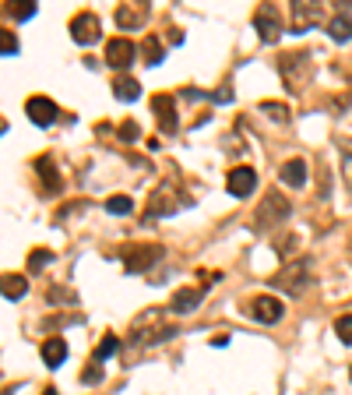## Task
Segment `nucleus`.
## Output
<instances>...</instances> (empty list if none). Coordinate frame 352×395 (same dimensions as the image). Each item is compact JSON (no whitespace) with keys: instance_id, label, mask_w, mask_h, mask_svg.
I'll return each instance as SVG.
<instances>
[{"instance_id":"72a5a7b5","label":"nucleus","mask_w":352,"mask_h":395,"mask_svg":"<svg viewBox=\"0 0 352 395\" xmlns=\"http://www.w3.org/2000/svg\"><path fill=\"white\" fill-rule=\"evenodd\" d=\"M120 138H123V141H134V138H138V124H134V120H123V124H120Z\"/></svg>"},{"instance_id":"dca6fc26","label":"nucleus","mask_w":352,"mask_h":395,"mask_svg":"<svg viewBox=\"0 0 352 395\" xmlns=\"http://www.w3.org/2000/svg\"><path fill=\"white\" fill-rule=\"evenodd\" d=\"M152 109H155V117H159V127L173 134V131H176V106H173V99H170V96H155V99H152Z\"/></svg>"},{"instance_id":"2f4dec72","label":"nucleus","mask_w":352,"mask_h":395,"mask_svg":"<svg viewBox=\"0 0 352 395\" xmlns=\"http://www.w3.org/2000/svg\"><path fill=\"white\" fill-rule=\"evenodd\" d=\"M335 332H339L342 342H352V314H342V318L335 321Z\"/></svg>"},{"instance_id":"bb28decb","label":"nucleus","mask_w":352,"mask_h":395,"mask_svg":"<svg viewBox=\"0 0 352 395\" xmlns=\"http://www.w3.org/2000/svg\"><path fill=\"white\" fill-rule=\"evenodd\" d=\"M342 180L352 191V141H342Z\"/></svg>"},{"instance_id":"f257e3e1","label":"nucleus","mask_w":352,"mask_h":395,"mask_svg":"<svg viewBox=\"0 0 352 395\" xmlns=\"http://www.w3.org/2000/svg\"><path fill=\"white\" fill-rule=\"evenodd\" d=\"M176 328L166 321V314L163 310H145L141 318H134V325H131V342H138V346H159V342H166V339H173Z\"/></svg>"},{"instance_id":"7ed1b4c3","label":"nucleus","mask_w":352,"mask_h":395,"mask_svg":"<svg viewBox=\"0 0 352 395\" xmlns=\"http://www.w3.org/2000/svg\"><path fill=\"white\" fill-rule=\"evenodd\" d=\"M285 215H289V198L271 191V195H264V201L258 205V212H254V229H258V233H268V229L282 226Z\"/></svg>"},{"instance_id":"2eb2a0df","label":"nucleus","mask_w":352,"mask_h":395,"mask_svg":"<svg viewBox=\"0 0 352 395\" xmlns=\"http://www.w3.org/2000/svg\"><path fill=\"white\" fill-rule=\"evenodd\" d=\"M67 360V342L60 339V335H50L46 342H43V364L46 367H60Z\"/></svg>"},{"instance_id":"39448f33","label":"nucleus","mask_w":352,"mask_h":395,"mask_svg":"<svg viewBox=\"0 0 352 395\" xmlns=\"http://www.w3.org/2000/svg\"><path fill=\"white\" fill-rule=\"evenodd\" d=\"M321 18H324L321 4H307V0H292V4H289V28H292L296 36L307 32V28H314Z\"/></svg>"},{"instance_id":"412c9836","label":"nucleus","mask_w":352,"mask_h":395,"mask_svg":"<svg viewBox=\"0 0 352 395\" xmlns=\"http://www.w3.org/2000/svg\"><path fill=\"white\" fill-rule=\"evenodd\" d=\"M328 36H331L335 43H349L352 39V18L349 14H335V18L328 21Z\"/></svg>"},{"instance_id":"5701e85b","label":"nucleus","mask_w":352,"mask_h":395,"mask_svg":"<svg viewBox=\"0 0 352 395\" xmlns=\"http://www.w3.org/2000/svg\"><path fill=\"white\" fill-rule=\"evenodd\" d=\"M141 53H145V64H163V43H159V36H145V43H141Z\"/></svg>"},{"instance_id":"9b49d317","label":"nucleus","mask_w":352,"mask_h":395,"mask_svg":"<svg viewBox=\"0 0 352 395\" xmlns=\"http://www.w3.org/2000/svg\"><path fill=\"white\" fill-rule=\"evenodd\" d=\"M226 188H229V195L233 198L254 195V188H258V173H254V166H236V170H229V173H226Z\"/></svg>"},{"instance_id":"0eeeda50","label":"nucleus","mask_w":352,"mask_h":395,"mask_svg":"<svg viewBox=\"0 0 352 395\" xmlns=\"http://www.w3.org/2000/svg\"><path fill=\"white\" fill-rule=\"evenodd\" d=\"M254 28L261 32V43H278V36H282V11L275 4H261L254 11Z\"/></svg>"},{"instance_id":"ddd939ff","label":"nucleus","mask_w":352,"mask_h":395,"mask_svg":"<svg viewBox=\"0 0 352 395\" xmlns=\"http://www.w3.org/2000/svg\"><path fill=\"white\" fill-rule=\"evenodd\" d=\"M251 314H254V321H261V325H275V321H282L285 307H282L278 296H254Z\"/></svg>"},{"instance_id":"393cba45","label":"nucleus","mask_w":352,"mask_h":395,"mask_svg":"<svg viewBox=\"0 0 352 395\" xmlns=\"http://www.w3.org/2000/svg\"><path fill=\"white\" fill-rule=\"evenodd\" d=\"M7 14L18 18V21H28L35 14V4L32 0H7Z\"/></svg>"},{"instance_id":"a211bd4d","label":"nucleus","mask_w":352,"mask_h":395,"mask_svg":"<svg viewBox=\"0 0 352 395\" xmlns=\"http://www.w3.org/2000/svg\"><path fill=\"white\" fill-rule=\"evenodd\" d=\"M282 180H285L289 188H303V184H307V163H303V159L282 163Z\"/></svg>"},{"instance_id":"cd10ccee","label":"nucleus","mask_w":352,"mask_h":395,"mask_svg":"<svg viewBox=\"0 0 352 395\" xmlns=\"http://www.w3.org/2000/svg\"><path fill=\"white\" fill-rule=\"evenodd\" d=\"M50 258H53V254H50L46 247H35V251L28 254V272H39V269H46V265H50Z\"/></svg>"},{"instance_id":"c9c22d12","label":"nucleus","mask_w":352,"mask_h":395,"mask_svg":"<svg viewBox=\"0 0 352 395\" xmlns=\"http://www.w3.org/2000/svg\"><path fill=\"white\" fill-rule=\"evenodd\" d=\"M349 382H352V371H349Z\"/></svg>"},{"instance_id":"f03ea898","label":"nucleus","mask_w":352,"mask_h":395,"mask_svg":"<svg viewBox=\"0 0 352 395\" xmlns=\"http://www.w3.org/2000/svg\"><path fill=\"white\" fill-rule=\"evenodd\" d=\"M310 276H314L310 258H292V261H285V265L275 272L271 286H278L282 293H289V296H299L307 286H310Z\"/></svg>"},{"instance_id":"6ab92c4d","label":"nucleus","mask_w":352,"mask_h":395,"mask_svg":"<svg viewBox=\"0 0 352 395\" xmlns=\"http://www.w3.org/2000/svg\"><path fill=\"white\" fill-rule=\"evenodd\" d=\"M28 290V279L25 276H0V296L7 300H21Z\"/></svg>"},{"instance_id":"4468645a","label":"nucleus","mask_w":352,"mask_h":395,"mask_svg":"<svg viewBox=\"0 0 352 395\" xmlns=\"http://www.w3.org/2000/svg\"><path fill=\"white\" fill-rule=\"evenodd\" d=\"M204 300V290L201 286H183V290H176L170 296V310L173 314H190V310H197V303Z\"/></svg>"},{"instance_id":"473e14b6","label":"nucleus","mask_w":352,"mask_h":395,"mask_svg":"<svg viewBox=\"0 0 352 395\" xmlns=\"http://www.w3.org/2000/svg\"><path fill=\"white\" fill-rule=\"evenodd\" d=\"M82 382H85V385H99V382H102V367H99V360L88 364L85 374H82Z\"/></svg>"},{"instance_id":"c85d7f7f","label":"nucleus","mask_w":352,"mask_h":395,"mask_svg":"<svg viewBox=\"0 0 352 395\" xmlns=\"http://www.w3.org/2000/svg\"><path fill=\"white\" fill-rule=\"evenodd\" d=\"M0 53H18V36L14 32H7V28H0Z\"/></svg>"},{"instance_id":"f704fd0d","label":"nucleus","mask_w":352,"mask_h":395,"mask_svg":"<svg viewBox=\"0 0 352 395\" xmlns=\"http://www.w3.org/2000/svg\"><path fill=\"white\" fill-rule=\"evenodd\" d=\"M43 395H60V392H57V389H46V392H43Z\"/></svg>"},{"instance_id":"6e6552de","label":"nucleus","mask_w":352,"mask_h":395,"mask_svg":"<svg viewBox=\"0 0 352 395\" xmlns=\"http://www.w3.org/2000/svg\"><path fill=\"white\" fill-rule=\"evenodd\" d=\"M99 18L92 14V11H78L75 18H71V39L78 43V46H92V43H99Z\"/></svg>"},{"instance_id":"7c9ffc66","label":"nucleus","mask_w":352,"mask_h":395,"mask_svg":"<svg viewBox=\"0 0 352 395\" xmlns=\"http://www.w3.org/2000/svg\"><path fill=\"white\" fill-rule=\"evenodd\" d=\"M75 300H78L75 290H64V286H53V290H50V303H75Z\"/></svg>"},{"instance_id":"423d86ee","label":"nucleus","mask_w":352,"mask_h":395,"mask_svg":"<svg viewBox=\"0 0 352 395\" xmlns=\"http://www.w3.org/2000/svg\"><path fill=\"white\" fill-rule=\"evenodd\" d=\"M278 71H282V78L289 82V89L299 92L303 82L310 78V57H307V53H289V57H282Z\"/></svg>"},{"instance_id":"aec40b11","label":"nucleus","mask_w":352,"mask_h":395,"mask_svg":"<svg viewBox=\"0 0 352 395\" xmlns=\"http://www.w3.org/2000/svg\"><path fill=\"white\" fill-rule=\"evenodd\" d=\"M35 170H39V177H43V188H46V191H60V173H57V166H53V159H50V156H43V159L35 163Z\"/></svg>"},{"instance_id":"f3484780","label":"nucleus","mask_w":352,"mask_h":395,"mask_svg":"<svg viewBox=\"0 0 352 395\" xmlns=\"http://www.w3.org/2000/svg\"><path fill=\"white\" fill-rule=\"evenodd\" d=\"M141 21H145V7L141 4H120V11H116V25L120 28H141Z\"/></svg>"},{"instance_id":"20e7f679","label":"nucleus","mask_w":352,"mask_h":395,"mask_svg":"<svg viewBox=\"0 0 352 395\" xmlns=\"http://www.w3.org/2000/svg\"><path fill=\"white\" fill-rule=\"evenodd\" d=\"M163 254H166V251H163L159 244H138V247H123V251H120L127 272H148L152 265L163 261Z\"/></svg>"},{"instance_id":"b1692460","label":"nucleus","mask_w":352,"mask_h":395,"mask_svg":"<svg viewBox=\"0 0 352 395\" xmlns=\"http://www.w3.org/2000/svg\"><path fill=\"white\" fill-rule=\"evenodd\" d=\"M116 350H120V339H116L113 332H106V335L99 339V346H95V360L102 364V360H109V357H113Z\"/></svg>"},{"instance_id":"f8f14e48","label":"nucleus","mask_w":352,"mask_h":395,"mask_svg":"<svg viewBox=\"0 0 352 395\" xmlns=\"http://www.w3.org/2000/svg\"><path fill=\"white\" fill-rule=\"evenodd\" d=\"M25 113H28V120L32 124H39V127H50L57 117H60V109H57V102L46 96H32L25 102Z\"/></svg>"},{"instance_id":"a878e982","label":"nucleus","mask_w":352,"mask_h":395,"mask_svg":"<svg viewBox=\"0 0 352 395\" xmlns=\"http://www.w3.org/2000/svg\"><path fill=\"white\" fill-rule=\"evenodd\" d=\"M106 212H109V215H131V212H134V201L127 195H113L106 201Z\"/></svg>"},{"instance_id":"1a4fd4ad","label":"nucleus","mask_w":352,"mask_h":395,"mask_svg":"<svg viewBox=\"0 0 352 395\" xmlns=\"http://www.w3.org/2000/svg\"><path fill=\"white\" fill-rule=\"evenodd\" d=\"M180 201H187V195L176 188V184H163L155 195H152V205H148V215H170V212H176L180 208Z\"/></svg>"},{"instance_id":"c756f323","label":"nucleus","mask_w":352,"mask_h":395,"mask_svg":"<svg viewBox=\"0 0 352 395\" xmlns=\"http://www.w3.org/2000/svg\"><path fill=\"white\" fill-rule=\"evenodd\" d=\"M261 113H271V120H278V124H285V120H289V109H285V106H278V102H261Z\"/></svg>"},{"instance_id":"4be33fe9","label":"nucleus","mask_w":352,"mask_h":395,"mask_svg":"<svg viewBox=\"0 0 352 395\" xmlns=\"http://www.w3.org/2000/svg\"><path fill=\"white\" fill-rule=\"evenodd\" d=\"M113 96L123 99V102H134V99L141 96V85H138L134 78H127V75H123V78H116V82H113Z\"/></svg>"},{"instance_id":"9d476101","label":"nucleus","mask_w":352,"mask_h":395,"mask_svg":"<svg viewBox=\"0 0 352 395\" xmlns=\"http://www.w3.org/2000/svg\"><path fill=\"white\" fill-rule=\"evenodd\" d=\"M134 57H138V46H134L131 39H109V43H106V64H109V67L127 71V67L134 64Z\"/></svg>"}]
</instances>
